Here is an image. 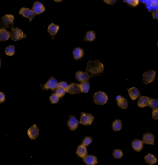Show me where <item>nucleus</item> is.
Here are the masks:
<instances>
[{"instance_id":"nucleus-1","label":"nucleus","mask_w":158,"mask_h":165,"mask_svg":"<svg viewBox=\"0 0 158 165\" xmlns=\"http://www.w3.org/2000/svg\"><path fill=\"white\" fill-rule=\"evenodd\" d=\"M104 69L103 64L98 60H90L87 64L86 74L89 78H92L102 74Z\"/></svg>"},{"instance_id":"nucleus-2","label":"nucleus","mask_w":158,"mask_h":165,"mask_svg":"<svg viewBox=\"0 0 158 165\" xmlns=\"http://www.w3.org/2000/svg\"><path fill=\"white\" fill-rule=\"evenodd\" d=\"M108 96L102 91H98L94 96V101L98 105H104L108 101Z\"/></svg>"},{"instance_id":"nucleus-3","label":"nucleus","mask_w":158,"mask_h":165,"mask_svg":"<svg viewBox=\"0 0 158 165\" xmlns=\"http://www.w3.org/2000/svg\"><path fill=\"white\" fill-rule=\"evenodd\" d=\"M10 33V37L14 41H17L26 37V35L23 31L18 28H12Z\"/></svg>"},{"instance_id":"nucleus-4","label":"nucleus","mask_w":158,"mask_h":165,"mask_svg":"<svg viewBox=\"0 0 158 165\" xmlns=\"http://www.w3.org/2000/svg\"><path fill=\"white\" fill-rule=\"evenodd\" d=\"M14 17L11 14H6L1 18L0 23V27L8 28L12 27L14 26Z\"/></svg>"},{"instance_id":"nucleus-5","label":"nucleus","mask_w":158,"mask_h":165,"mask_svg":"<svg viewBox=\"0 0 158 165\" xmlns=\"http://www.w3.org/2000/svg\"><path fill=\"white\" fill-rule=\"evenodd\" d=\"M94 119V117L92 115L83 112H82L81 120L79 122L83 125H90L93 121Z\"/></svg>"},{"instance_id":"nucleus-6","label":"nucleus","mask_w":158,"mask_h":165,"mask_svg":"<svg viewBox=\"0 0 158 165\" xmlns=\"http://www.w3.org/2000/svg\"><path fill=\"white\" fill-rule=\"evenodd\" d=\"M156 73V72L153 70H149L144 73L142 77L143 82L146 84H148L154 81Z\"/></svg>"},{"instance_id":"nucleus-7","label":"nucleus","mask_w":158,"mask_h":165,"mask_svg":"<svg viewBox=\"0 0 158 165\" xmlns=\"http://www.w3.org/2000/svg\"><path fill=\"white\" fill-rule=\"evenodd\" d=\"M19 14H21L24 17L28 18L30 22L32 21L33 19L36 16V14L33 12V10L28 8H21L19 11Z\"/></svg>"},{"instance_id":"nucleus-8","label":"nucleus","mask_w":158,"mask_h":165,"mask_svg":"<svg viewBox=\"0 0 158 165\" xmlns=\"http://www.w3.org/2000/svg\"><path fill=\"white\" fill-rule=\"evenodd\" d=\"M58 84V82L57 80L54 78V77H52L44 85L43 89L46 90L51 89L53 91L57 87Z\"/></svg>"},{"instance_id":"nucleus-9","label":"nucleus","mask_w":158,"mask_h":165,"mask_svg":"<svg viewBox=\"0 0 158 165\" xmlns=\"http://www.w3.org/2000/svg\"><path fill=\"white\" fill-rule=\"evenodd\" d=\"M39 133L40 130L36 124H33L28 130V135L31 140H35L36 139L39 135Z\"/></svg>"},{"instance_id":"nucleus-10","label":"nucleus","mask_w":158,"mask_h":165,"mask_svg":"<svg viewBox=\"0 0 158 165\" xmlns=\"http://www.w3.org/2000/svg\"><path fill=\"white\" fill-rule=\"evenodd\" d=\"M66 91L69 93L70 94H80V93L81 92V90L79 85L75 84V83H72L69 85H68V88H67Z\"/></svg>"},{"instance_id":"nucleus-11","label":"nucleus","mask_w":158,"mask_h":165,"mask_svg":"<svg viewBox=\"0 0 158 165\" xmlns=\"http://www.w3.org/2000/svg\"><path fill=\"white\" fill-rule=\"evenodd\" d=\"M32 10L35 14H39L44 12L45 8L41 2L36 1L32 7Z\"/></svg>"},{"instance_id":"nucleus-12","label":"nucleus","mask_w":158,"mask_h":165,"mask_svg":"<svg viewBox=\"0 0 158 165\" xmlns=\"http://www.w3.org/2000/svg\"><path fill=\"white\" fill-rule=\"evenodd\" d=\"M116 100L117 102L119 107L122 109H126L128 106V102L123 97L119 95L116 97Z\"/></svg>"},{"instance_id":"nucleus-13","label":"nucleus","mask_w":158,"mask_h":165,"mask_svg":"<svg viewBox=\"0 0 158 165\" xmlns=\"http://www.w3.org/2000/svg\"><path fill=\"white\" fill-rule=\"evenodd\" d=\"M79 122L74 116H70V120L68 121V126L70 130H74L77 129Z\"/></svg>"},{"instance_id":"nucleus-14","label":"nucleus","mask_w":158,"mask_h":165,"mask_svg":"<svg viewBox=\"0 0 158 165\" xmlns=\"http://www.w3.org/2000/svg\"><path fill=\"white\" fill-rule=\"evenodd\" d=\"M154 137L152 134L147 133L145 134L143 136L142 142L145 144L154 145Z\"/></svg>"},{"instance_id":"nucleus-15","label":"nucleus","mask_w":158,"mask_h":165,"mask_svg":"<svg viewBox=\"0 0 158 165\" xmlns=\"http://www.w3.org/2000/svg\"><path fill=\"white\" fill-rule=\"evenodd\" d=\"M151 99V98H149L148 97L142 96L139 100L138 102V105L140 108H143V107L149 106V105Z\"/></svg>"},{"instance_id":"nucleus-16","label":"nucleus","mask_w":158,"mask_h":165,"mask_svg":"<svg viewBox=\"0 0 158 165\" xmlns=\"http://www.w3.org/2000/svg\"><path fill=\"white\" fill-rule=\"evenodd\" d=\"M130 98L132 100H136L140 96V92L137 88L133 87L127 89Z\"/></svg>"},{"instance_id":"nucleus-17","label":"nucleus","mask_w":158,"mask_h":165,"mask_svg":"<svg viewBox=\"0 0 158 165\" xmlns=\"http://www.w3.org/2000/svg\"><path fill=\"white\" fill-rule=\"evenodd\" d=\"M83 161L87 165H96L98 163L97 157L93 155H87Z\"/></svg>"},{"instance_id":"nucleus-18","label":"nucleus","mask_w":158,"mask_h":165,"mask_svg":"<svg viewBox=\"0 0 158 165\" xmlns=\"http://www.w3.org/2000/svg\"><path fill=\"white\" fill-rule=\"evenodd\" d=\"M76 154L80 157L83 159L85 158L87 155V149L86 148V147L83 145L79 146L78 148V149H77Z\"/></svg>"},{"instance_id":"nucleus-19","label":"nucleus","mask_w":158,"mask_h":165,"mask_svg":"<svg viewBox=\"0 0 158 165\" xmlns=\"http://www.w3.org/2000/svg\"><path fill=\"white\" fill-rule=\"evenodd\" d=\"M10 37V33L4 28L0 29V41H8Z\"/></svg>"},{"instance_id":"nucleus-20","label":"nucleus","mask_w":158,"mask_h":165,"mask_svg":"<svg viewBox=\"0 0 158 165\" xmlns=\"http://www.w3.org/2000/svg\"><path fill=\"white\" fill-rule=\"evenodd\" d=\"M76 78L78 80L82 82L89 81V78L85 73L81 71H78L76 73Z\"/></svg>"},{"instance_id":"nucleus-21","label":"nucleus","mask_w":158,"mask_h":165,"mask_svg":"<svg viewBox=\"0 0 158 165\" xmlns=\"http://www.w3.org/2000/svg\"><path fill=\"white\" fill-rule=\"evenodd\" d=\"M132 146H133L134 149L138 152L141 151L143 147V142H142V141H140V140H134L132 142Z\"/></svg>"},{"instance_id":"nucleus-22","label":"nucleus","mask_w":158,"mask_h":165,"mask_svg":"<svg viewBox=\"0 0 158 165\" xmlns=\"http://www.w3.org/2000/svg\"><path fill=\"white\" fill-rule=\"evenodd\" d=\"M59 28L58 26L56 25L53 23H51L48 28V32L52 36H54L56 33H57L58 31L59 30Z\"/></svg>"},{"instance_id":"nucleus-23","label":"nucleus","mask_w":158,"mask_h":165,"mask_svg":"<svg viewBox=\"0 0 158 165\" xmlns=\"http://www.w3.org/2000/svg\"><path fill=\"white\" fill-rule=\"evenodd\" d=\"M74 58L75 60H78L83 57V51L80 48H77L74 50L73 52Z\"/></svg>"},{"instance_id":"nucleus-24","label":"nucleus","mask_w":158,"mask_h":165,"mask_svg":"<svg viewBox=\"0 0 158 165\" xmlns=\"http://www.w3.org/2000/svg\"><path fill=\"white\" fill-rule=\"evenodd\" d=\"M145 161L147 163L149 164L150 165H153L155 163H156V162L157 161V159L154 155L150 154H149L145 156Z\"/></svg>"},{"instance_id":"nucleus-25","label":"nucleus","mask_w":158,"mask_h":165,"mask_svg":"<svg viewBox=\"0 0 158 165\" xmlns=\"http://www.w3.org/2000/svg\"><path fill=\"white\" fill-rule=\"evenodd\" d=\"M81 92L87 93L89 92L90 85L88 82H83L79 85Z\"/></svg>"},{"instance_id":"nucleus-26","label":"nucleus","mask_w":158,"mask_h":165,"mask_svg":"<svg viewBox=\"0 0 158 165\" xmlns=\"http://www.w3.org/2000/svg\"><path fill=\"white\" fill-rule=\"evenodd\" d=\"M113 130L115 131H120L122 128V122L121 120H116L114 122L112 125Z\"/></svg>"},{"instance_id":"nucleus-27","label":"nucleus","mask_w":158,"mask_h":165,"mask_svg":"<svg viewBox=\"0 0 158 165\" xmlns=\"http://www.w3.org/2000/svg\"><path fill=\"white\" fill-rule=\"evenodd\" d=\"M96 38V35L94 31H90L87 32L85 37V41H92Z\"/></svg>"},{"instance_id":"nucleus-28","label":"nucleus","mask_w":158,"mask_h":165,"mask_svg":"<svg viewBox=\"0 0 158 165\" xmlns=\"http://www.w3.org/2000/svg\"><path fill=\"white\" fill-rule=\"evenodd\" d=\"M14 52H15V48L14 45L9 46L5 49L6 54L10 56L14 55Z\"/></svg>"},{"instance_id":"nucleus-29","label":"nucleus","mask_w":158,"mask_h":165,"mask_svg":"<svg viewBox=\"0 0 158 165\" xmlns=\"http://www.w3.org/2000/svg\"><path fill=\"white\" fill-rule=\"evenodd\" d=\"M149 107L152 108L153 110L158 109V101L157 99H151L150 102Z\"/></svg>"},{"instance_id":"nucleus-30","label":"nucleus","mask_w":158,"mask_h":165,"mask_svg":"<svg viewBox=\"0 0 158 165\" xmlns=\"http://www.w3.org/2000/svg\"><path fill=\"white\" fill-rule=\"evenodd\" d=\"M66 92V90L63 88H58L56 90V94L59 97H62L65 95Z\"/></svg>"},{"instance_id":"nucleus-31","label":"nucleus","mask_w":158,"mask_h":165,"mask_svg":"<svg viewBox=\"0 0 158 165\" xmlns=\"http://www.w3.org/2000/svg\"><path fill=\"white\" fill-rule=\"evenodd\" d=\"M113 156L115 158L120 159L123 156V153L121 150L115 149L113 152Z\"/></svg>"},{"instance_id":"nucleus-32","label":"nucleus","mask_w":158,"mask_h":165,"mask_svg":"<svg viewBox=\"0 0 158 165\" xmlns=\"http://www.w3.org/2000/svg\"><path fill=\"white\" fill-rule=\"evenodd\" d=\"M50 100L52 104H57L59 101V97L56 94H53L50 97Z\"/></svg>"},{"instance_id":"nucleus-33","label":"nucleus","mask_w":158,"mask_h":165,"mask_svg":"<svg viewBox=\"0 0 158 165\" xmlns=\"http://www.w3.org/2000/svg\"><path fill=\"white\" fill-rule=\"evenodd\" d=\"M124 1L133 7H136L139 4V1L138 0H129V1L126 0V1Z\"/></svg>"},{"instance_id":"nucleus-34","label":"nucleus","mask_w":158,"mask_h":165,"mask_svg":"<svg viewBox=\"0 0 158 165\" xmlns=\"http://www.w3.org/2000/svg\"><path fill=\"white\" fill-rule=\"evenodd\" d=\"M92 140L91 138L90 137H86L85 139H83V145L85 146V147L88 146L89 144L92 142Z\"/></svg>"},{"instance_id":"nucleus-35","label":"nucleus","mask_w":158,"mask_h":165,"mask_svg":"<svg viewBox=\"0 0 158 165\" xmlns=\"http://www.w3.org/2000/svg\"><path fill=\"white\" fill-rule=\"evenodd\" d=\"M68 87V85L67 82H59V84H58L57 88H63L66 90Z\"/></svg>"},{"instance_id":"nucleus-36","label":"nucleus","mask_w":158,"mask_h":165,"mask_svg":"<svg viewBox=\"0 0 158 165\" xmlns=\"http://www.w3.org/2000/svg\"><path fill=\"white\" fill-rule=\"evenodd\" d=\"M152 117L155 120H158V109L153 110Z\"/></svg>"},{"instance_id":"nucleus-37","label":"nucleus","mask_w":158,"mask_h":165,"mask_svg":"<svg viewBox=\"0 0 158 165\" xmlns=\"http://www.w3.org/2000/svg\"><path fill=\"white\" fill-rule=\"evenodd\" d=\"M5 101V96L2 92H0V104L4 102Z\"/></svg>"},{"instance_id":"nucleus-38","label":"nucleus","mask_w":158,"mask_h":165,"mask_svg":"<svg viewBox=\"0 0 158 165\" xmlns=\"http://www.w3.org/2000/svg\"><path fill=\"white\" fill-rule=\"evenodd\" d=\"M152 16H153L154 19H158V11H157L156 12H154L153 13Z\"/></svg>"},{"instance_id":"nucleus-39","label":"nucleus","mask_w":158,"mask_h":165,"mask_svg":"<svg viewBox=\"0 0 158 165\" xmlns=\"http://www.w3.org/2000/svg\"><path fill=\"white\" fill-rule=\"evenodd\" d=\"M104 2H106L107 4H115L116 1H104Z\"/></svg>"},{"instance_id":"nucleus-40","label":"nucleus","mask_w":158,"mask_h":165,"mask_svg":"<svg viewBox=\"0 0 158 165\" xmlns=\"http://www.w3.org/2000/svg\"><path fill=\"white\" fill-rule=\"evenodd\" d=\"M1 60H0V67H1Z\"/></svg>"}]
</instances>
